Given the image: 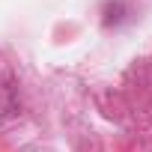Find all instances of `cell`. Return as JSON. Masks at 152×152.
Masks as SVG:
<instances>
[{
  "instance_id": "2",
  "label": "cell",
  "mask_w": 152,
  "mask_h": 152,
  "mask_svg": "<svg viewBox=\"0 0 152 152\" xmlns=\"http://www.w3.org/2000/svg\"><path fill=\"white\" fill-rule=\"evenodd\" d=\"M122 15H125V3L122 0H110V3H104V27H110V24H119L122 21Z\"/></svg>"
},
{
  "instance_id": "1",
  "label": "cell",
  "mask_w": 152,
  "mask_h": 152,
  "mask_svg": "<svg viewBox=\"0 0 152 152\" xmlns=\"http://www.w3.org/2000/svg\"><path fill=\"white\" fill-rule=\"evenodd\" d=\"M0 107H6V110L18 107V84L6 66H0Z\"/></svg>"
}]
</instances>
